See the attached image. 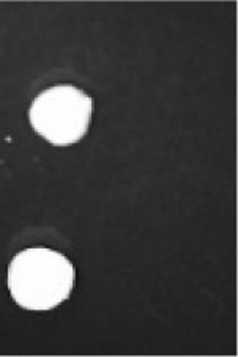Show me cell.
<instances>
[{"mask_svg":"<svg viewBox=\"0 0 238 357\" xmlns=\"http://www.w3.org/2000/svg\"><path fill=\"white\" fill-rule=\"evenodd\" d=\"M94 101L73 85H57L35 98L29 110L36 132L57 146H68L89 131Z\"/></svg>","mask_w":238,"mask_h":357,"instance_id":"obj_2","label":"cell"},{"mask_svg":"<svg viewBox=\"0 0 238 357\" xmlns=\"http://www.w3.org/2000/svg\"><path fill=\"white\" fill-rule=\"evenodd\" d=\"M75 268L68 258L51 249H26L8 268L11 296L26 310H51L70 298Z\"/></svg>","mask_w":238,"mask_h":357,"instance_id":"obj_1","label":"cell"}]
</instances>
